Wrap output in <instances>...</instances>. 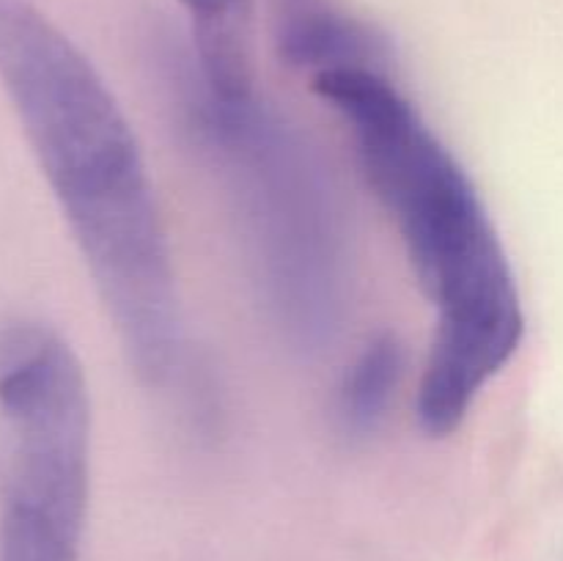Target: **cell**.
Listing matches in <instances>:
<instances>
[{
	"mask_svg": "<svg viewBox=\"0 0 563 561\" xmlns=\"http://www.w3.org/2000/svg\"><path fill=\"white\" fill-rule=\"evenodd\" d=\"M0 86L86 262L126 366L179 369L174 256L135 130L88 55L31 0H0Z\"/></svg>",
	"mask_w": 563,
	"mask_h": 561,
	"instance_id": "cell-1",
	"label": "cell"
},
{
	"mask_svg": "<svg viewBox=\"0 0 563 561\" xmlns=\"http://www.w3.org/2000/svg\"><path fill=\"white\" fill-rule=\"evenodd\" d=\"M407 374V350L399 336L385 330L372 336L335 388V424L346 438H368L383 427Z\"/></svg>",
	"mask_w": 563,
	"mask_h": 561,
	"instance_id": "cell-7",
	"label": "cell"
},
{
	"mask_svg": "<svg viewBox=\"0 0 563 561\" xmlns=\"http://www.w3.org/2000/svg\"><path fill=\"white\" fill-rule=\"evenodd\" d=\"M91 498V396L69 341L0 324V561H80Z\"/></svg>",
	"mask_w": 563,
	"mask_h": 561,
	"instance_id": "cell-4",
	"label": "cell"
},
{
	"mask_svg": "<svg viewBox=\"0 0 563 561\" xmlns=\"http://www.w3.org/2000/svg\"><path fill=\"white\" fill-rule=\"evenodd\" d=\"M278 3V22L295 20V16L311 14V11L322 9V0H275Z\"/></svg>",
	"mask_w": 563,
	"mask_h": 561,
	"instance_id": "cell-8",
	"label": "cell"
},
{
	"mask_svg": "<svg viewBox=\"0 0 563 561\" xmlns=\"http://www.w3.org/2000/svg\"><path fill=\"white\" fill-rule=\"evenodd\" d=\"M313 88L350 130L363 174L434 311L416 418L429 438H449L509 366L526 333L504 242L460 160L388 72H322Z\"/></svg>",
	"mask_w": 563,
	"mask_h": 561,
	"instance_id": "cell-2",
	"label": "cell"
},
{
	"mask_svg": "<svg viewBox=\"0 0 563 561\" xmlns=\"http://www.w3.org/2000/svg\"><path fill=\"white\" fill-rule=\"evenodd\" d=\"M181 119L229 185L262 300L295 350L339 333L350 289L341 204L317 148L258 99H225L185 55Z\"/></svg>",
	"mask_w": 563,
	"mask_h": 561,
	"instance_id": "cell-3",
	"label": "cell"
},
{
	"mask_svg": "<svg viewBox=\"0 0 563 561\" xmlns=\"http://www.w3.org/2000/svg\"><path fill=\"white\" fill-rule=\"evenodd\" d=\"M278 53L297 69H311L313 77L333 69L372 66L385 69L388 44L366 22L322 6L311 14L278 22Z\"/></svg>",
	"mask_w": 563,
	"mask_h": 561,
	"instance_id": "cell-6",
	"label": "cell"
},
{
	"mask_svg": "<svg viewBox=\"0 0 563 561\" xmlns=\"http://www.w3.org/2000/svg\"><path fill=\"white\" fill-rule=\"evenodd\" d=\"M192 22V61L203 86L225 99L256 94L253 0H176Z\"/></svg>",
	"mask_w": 563,
	"mask_h": 561,
	"instance_id": "cell-5",
	"label": "cell"
}]
</instances>
